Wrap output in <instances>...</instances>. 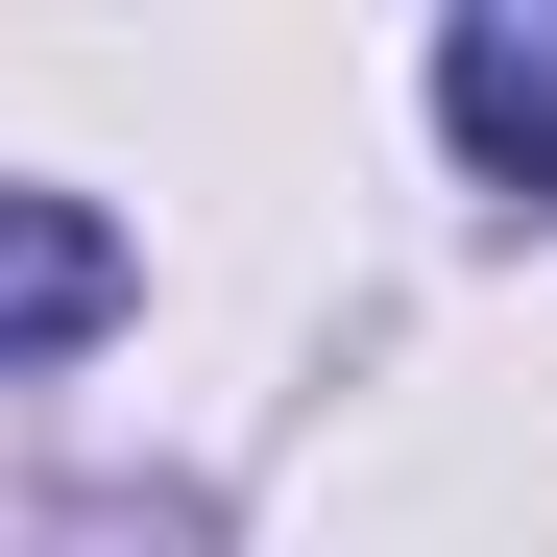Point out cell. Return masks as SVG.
I'll return each mask as SVG.
<instances>
[{
    "label": "cell",
    "mask_w": 557,
    "mask_h": 557,
    "mask_svg": "<svg viewBox=\"0 0 557 557\" xmlns=\"http://www.w3.org/2000/svg\"><path fill=\"white\" fill-rule=\"evenodd\" d=\"M122 315V219L98 195H0V363H73Z\"/></svg>",
    "instance_id": "cell-2"
},
{
    "label": "cell",
    "mask_w": 557,
    "mask_h": 557,
    "mask_svg": "<svg viewBox=\"0 0 557 557\" xmlns=\"http://www.w3.org/2000/svg\"><path fill=\"white\" fill-rule=\"evenodd\" d=\"M436 122L485 195H557V0H460L436 25Z\"/></svg>",
    "instance_id": "cell-1"
}]
</instances>
